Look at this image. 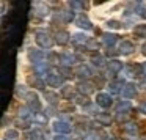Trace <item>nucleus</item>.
Here are the masks:
<instances>
[{
  "mask_svg": "<svg viewBox=\"0 0 146 140\" xmlns=\"http://www.w3.org/2000/svg\"><path fill=\"white\" fill-rule=\"evenodd\" d=\"M126 131H127V132H135V131H137V127H135V126H132V124H127Z\"/></svg>",
  "mask_w": 146,
  "mask_h": 140,
  "instance_id": "nucleus-29",
  "label": "nucleus"
},
{
  "mask_svg": "<svg viewBox=\"0 0 146 140\" xmlns=\"http://www.w3.org/2000/svg\"><path fill=\"white\" fill-rule=\"evenodd\" d=\"M61 17H63L66 22H69V21H72V13H61Z\"/></svg>",
  "mask_w": 146,
  "mask_h": 140,
  "instance_id": "nucleus-26",
  "label": "nucleus"
},
{
  "mask_svg": "<svg viewBox=\"0 0 146 140\" xmlns=\"http://www.w3.org/2000/svg\"><path fill=\"white\" fill-rule=\"evenodd\" d=\"M38 10H39V14H41V16H44V14L49 13L47 7H44V5H38Z\"/></svg>",
  "mask_w": 146,
  "mask_h": 140,
  "instance_id": "nucleus-22",
  "label": "nucleus"
},
{
  "mask_svg": "<svg viewBox=\"0 0 146 140\" xmlns=\"http://www.w3.org/2000/svg\"><path fill=\"white\" fill-rule=\"evenodd\" d=\"M60 73L63 74V77H69L71 74H72V73H71V68H66V66H61L60 68Z\"/></svg>",
  "mask_w": 146,
  "mask_h": 140,
  "instance_id": "nucleus-20",
  "label": "nucleus"
},
{
  "mask_svg": "<svg viewBox=\"0 0 146 140\" xmlns=\"http://www.w3.org/2000/svg\"><path fill=\"white\" fill-rule=\"evenodd\" d=\"M47 83L52 87H58L63 83V79H61L60 76H55V74H49L47 76Z\"/></svg>",
  "mask_w": 146,
  "mask_h": 140,
  "instance_id": "nucleus-6",
  "label": "nucleus"
},
{
  "mask_svg": "<svg viewBox=\"0 0 146 140\" xmlns=\"http://www.w3.org/2000/svg\"><path fill=\"white\" fill-rule=\"evenodd\" d=\"M74 41H76V43H85L86 41V36L85 35H80V33H79V35H76V36H74Z\"/></svg>",
  "mask_w": 146,
  "mask_h": 140,
  "instance_id": "nucleus-21",
  "label": "nucleus"
},
{
  "mask_svg": "<svg viewBox=\"0 0 146 140\" xmlns=\"http://www.w3.org/2000/svg\"><path fill=\"white\" fill-rule=\"evenodd\" d=\"M96 102H98L101 107H110L111 105V98L107 95V93H99L96 96Z\"/></svg>",
  "mask_w": 146,
  "mask_h": 140,
  "instance_id": "nucleus-2",
  "label": "nucleus"
},
{
  "mask_svg": "<svg viewBox=\"0 0 146 140\" xmlns=\"http://www.w3.org/2000/svg\"><path fill=\"white\" fill-rule=\"evenodd\" d=\"M133 35L140 38H146V25H137L133 29Z\"/></svg>",
  "mask_w": 146,
  "mask_h": 140,
  "instance_id": "nucleus-9",
  "label": "nucleus"
},
{
  "mask_svg": "<svg viewBox=\"0 0 146 140\" xmlns=\"http://www.w3.org/2000/svg\"><path fill=\"white\" fill-rule=\"evenodd\" d=\"M21 115H22V117L25 118L27 115H29V113H27V109H22V110H21Z\"/></svg>",
  "mask_w": 146,
  "mask_h": 140,
  "instance_id": "nucleus-32",
  "label": "nucleus"
},
{
  "mask_svg": "<svg viewBox=\"0 0 146 140\" xmlns=\"http://www.w3.org/2000/svg\"><path fill=\"white\" fill-rule=\"evenodd\" d=\"M61 95H63L64 98H68V99H69V98H72V96H74V90L71 88V87H66V88H63Z\"/></svg>",
  "mask_w": 146,
  "mask_h": 140,
  "instance_id": "nucleus-17",
  "label": "nucleus"
},
{
  "mask_svg": "<svg viewBox=\"0 0 146 140\" xmlns=\"http://www.w3.org/2000/svg\"><path fill=\"white\" fill-rule=\"evenodd\" d=\"M140 110L146 113V102H141V104H140Z\"/></svg>",
  "mask_w": 146,
  "mask_h": 140,
  "instance_id": "nucleus-31",
  "label": "nucleus"
},
{
  "mask_svg": "<svg viewBox=\"0 0 146 140\" xmlns=\"http://www.w3.org/2000/svg\"><path fill=\"white\" fill-rule=\"evenodd\" d=\"M143 54L146 55V43H145V44H143Z\"/></svg>",
  "mask_w": 146,
  "mask_h": 140,
  "instance_id": "nucleus-33",
  "label": "nucleus"
},
{
  "mask_svg": "<svg viewBox=\"0 0 146 140\" xmlns=\"http://www.w3.org/2000/svg\"><path fill=\"white\" fill-rule=\"evenodd\" d=\"M54 129L57 131V132H69V129H71V126L68 123H64V121H57V123L54 124Z\"/></svg>",
  "mask_w": 146,
  "mask_h": 140,
  "instance_id": "nucleus-4",
  "label": "nucleus"
},
{
  "mask_svg": "<svg viewBox=\"0 0 146 140\" xmlns=\"http://www.w3.org/2000/svg\"><path fill=\"white\" fill-rule=\"evenodd\" d=\"M30 57H32V58H42L44 55H42V52L35 51V52H32V54H30Z\"/></svg>",
  "mask_w": 146,
  "mask_h": 140,
  "instance_id": "nucleus-27",
  "label": "nucleus"
},
{
  "mask_svg": "<svg viewBox=\"0 0 146 140\" xmlns=\"http://www.w3.org/2000/svg\"><path fill=\"white\" fill-rule=\"evenodd\" d=\"M77 74H79V77H83V79H86V77L91 76V71H90L86 66H80L79 69H77Z\"/></svg>",
  "mask_w": 146,
  "mask_h": 140,
  "instance_id": "nucleus-11",
  "label": "nucleus"
},
{
  "mask_svg": "<svg viewBox=\"0 0 146 140\" xmlns=\"http://www.w3.org/2000/svg\"><path fill=\"white\" fill-rule=\"evenodd\" d=\"M61 61L64 65H71V63H74V57L71 54H63L61 55Z\"/></svg>",
  "mask_w": 146,
  "mask_h": 140,
  "instance_id": "nucleus-15",
  "label": "nucleus"
},
{
  "mask_svg": "<svg viewBox=\"0 0 146 140\" xmlns=\"http://www.w3.org/2000/svg\"><path fill=\"white\" fill-rule=\"evenodd\" d=\"M135 93H137V90H135V85H133V83H127V85L124 87V90H123L124 98H133Z\"/></svg>",
  "mask_w": 146,
  "mask_h": 140,
  "instance_id": "nucleus-3",
  "label": "nucleus"
},
{
  "mask_svg": "<svg viewBox=\"0 0 146 140\" xmlns=\"http://www.w3.org/2000/svg\"><path fill=\"white\" fill-rule=\"evenodd\" d=\"M79 90H80V93H86V95H88V93L93 91V87L90 85V83H80Z\"/></svg>",
  "mask_w": 146,
  "mask_h": 140,
  "instance_id": "nucleus-14",
  "label": "nucleus"
},
{
  "mask_svg": "<svg viewBox=\"0 0 146 140\" xmlns=\"http://www.w3.org/2000/svg\"><path fill=\"white\" fill-rule=\"evenodd\" d=\"M55 140H71L69 137H66V135H57L55 137Z\"/></svg>",
  "mask_w": 146,
  "mask_h": 140,
  "instance_id": "nucleus-30",
  "label": "nucleus"
},
{
  "mask_svg": "<svg viewBox=\"0 0 146 140\" xmlns=\"http://www.w3.org/2000/svg\"><path fill=\"white\" fill-rule=\"evenodd\" d=\"M86 47H88V49H98V43H96L94 39H91V41H88Z\"/></svg>",
  "mask_w": 146,
  "mask_h": 140,
  "instance_id": "nucleus-28",
  "label": "nucleus"
},
{
  "mask_svg": "<svg viewBox=\"0 0 146 140\" xmlns=\"http://www.w3.org/2000/svg\"><path fill=\"white\" fill-rule=\"evenodd\" d=\"M93 63H94V65H98V66H102V65H104V58H102V57H98V58H93Z\"/></svg>",
  "mask_w": 146,
  "mask_h": 140,
  "instance_id": "nucleus-25",
  "label": "nucleus"
},
{
  "mask_svg": "<svg viewBox=\"0 0 146 140\" xmlns=\"http://www.w3.org/2000/svg\"><path fill=\"white\" fill-rule=\"evenodd\" d=\"M104 43L107 46H113L115 43H116V36L115 35H108V33H105L104 35Z\"/></svg>",
  "mask_w": 146,
  "mask_h": 140,
  "instance_id": "nucleus-12",
  "label": "nucleus"
},
{
  "mask_svg": "<svg viewBox=\"0 0 146 140\" xmlns=\"http://www.w3.org/2000/svg\"><path fill=\"white\" fill-rule=\"evenodd\" d=\"M30 140H44V139H42V132H41V131H38V129L33 131L32 135H30Z\"/></svg>",
  "mask_w": 146,
  "mask_h": 140,
  "instance_id": "nucleus-18",
  "label": "nucleus"
},
{
  "mask_svg": "<svg viewBox=\"0 0 146 140\" xmlns=\"http://www.w3.org/2000/svg\"><path fill=\"white\" fill-rule=\"evenodd\" d=\"M29 99H30V105H35V110H38L39 109V102H38V98H36L35 95H29Z\"/></svg>",
  "mask_w": 146,
  "mask_h": 140,
  "instance_id": "nucleus-16",
  "label": "nucleus"
},
{
  "mask_svg": "<svg viewBox=\"0 0 146 140\" xmlns=\"http://www.w3.org/2000/svg\"><path fill=\"white\" fill-rule=\"evenodd\" d=\"M77 25L82 27V29H91V24H90V21L86 19V17H80V19L77 21Z\"/></svg>",
  "mask_w": 146,
  "mask_h": 140,
  "instance_id": "nucleus-13",
  "label": "nucleus"
},
{
  "mask_svg": "<svg viewBox=\"0 0 146 140\" xmlns=\"http://www.w3.org/2000/svg\"><path fill=\"white\" fill-rule=\"evenodd\" d=\"M141 68H143V73H145V74H146V63H145V65H143V66H141Z\"/></svg>",
  "mask_w": 146,
  "mask_h": 140,
  "instance_id": "nucleus-34",
  "label": "nucleus"
},
{
  "mask_svg": "<svg viewBox=\"0 0 146 140\" xmlns=\"http://www.w3.org/2000/svg\"><path fill=\"white\" fill-rule=\"evenodd\" d=\"M107 25L110 27V29H118V27H121V24L118 22V21H110V22H108Z\"/></svg>",
  "mask_w": 146,
  "mask_h": 140,
  "instance_id": "nucleus-24",
  "label": "nucleus"
},
{
  "mask_svg": "<svg viewBox=\"0 0 146 140\" xmlns=\"http://www.w3.org/2000/svg\"><path fill=\"white\" fill-rule=\"evenodd\" d=\"M68 38H69L68 32H60V33H57V43H58V44H66V43H68Z\"/></svg>",
  "mask_w": 146,
  "mask_h": 140,
  "instance_id": "nucleus-10",
  "label": "nucleus"
},
{
  "mask_svg": "<svg viewBox=\"0 0 146 140\" xmlns=\"http://www.w3.org/2000/svg\"><path fill=\"white\" fill-rule=\"evenodd\" d=\"M96 121L101 123L102 126H108L110 121H111V118H110V115H108V113H98V115H96Z\"/></svg>",
  "mask_w": 146,
  "mask_h": 140,
  "instance_id": "nucleus-5",
  "label": "nucleus"
},
{
  "mask_svg": "<svg viewBox=\"0 0 146 140\" xmlns=\"http://www.w3.org/2000/svg\"><path fill=\"white\" fill-rule=\"evenodd\" d=\"M121 68H123V65H121L119 61H116V60H113V61H110V63H108V71H110L111 74L119 73Z\"/></svg>",
  "mask_w": 146,
  "mask_h": 140,
  "instance_id": "nucleus-7",
  "label": "nucleus"
},
{
  "mask_svg": "<svg viewBox=\"0 0 146 140\" xmlns=\"http://www.w3.org/2000/svg\"><path fill=\"white\" fill-rule=\"evenodd\" d=\"M36 43L44 49L52 47V44H54V41L50 39V36H49L47 33H44V32H39L38 35H36Z\"/></svg>",
  "mask_w": 146,
  "mask_h": 140,
  "instance_id": "nucleus-1",
  "label": "nucleus"
},
{
  "mask_svg": "<svg viewBox=\"0 0 146 140\" xmlns=\"http://www.w3.org/2000/svg\"><path fill=\"white\" fill-rule=\"evenodd\" d=\"M132 51H133L132 43H129V41H123V43L119 44V52H123V54H130Z\"/></svg>",
  "mask_w": 146,
  "mask_h": 140,
  "instance_id": "nucleus-8",
  "label": "nucleus"
},
{
  "mask_svg": "<svg viewBox=\"0 0 146 140\" xmlns=\"http://www.w3.org/2000/svg\"><path fill=\"white\" fill-rule=\"evenodd\" d=\"M119 85H121L119 82H113V83H110V90H111L113 93H116L118 90H119Z\"/></svg>",
  "mask_w": 146,
  "mask_h": 140,
  "instance_id": "nucleus-23",
  "label": "nucleus"
},
{
  "mask_svg": "<svg viewBox=\"0 0 146 140\" xmlns=\"http://www.w3.org/2000/svg\"><path fill=\"white\" fill-rule=\"evenodd\" d=\"M17 137H19L17 131H8L7 132V139L8 140H17Z\"/></svg>",
  "mask_w": 146,
  "mask_h": 140,
  "instance_id": "nucleus-19",
  "label": "nucleus"
}]
</instances>
